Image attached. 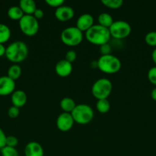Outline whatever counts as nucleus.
Returning a JSON list of instances; mask_svg holds the SVG:
<instances>
[{
  "instance_id": "0eeeda50",
  "label": "nucleus",
  "mask_w": 156,
  "mask_h": 156,
  "mask_svg": "<svg viewBox=\"0 0 156 156\" xmlns=\"http://www.w3.org/2000/svg\"><path fill=\"white\" fill-rule=\"evenodd\" d=\"M21 31L27 36H34L39 30V23L33 15H24L18 21Z\"/></svg>"
},
{
  "instance_id": "9b49d317",
  "label": "nucleus",
  "mask_w": 156,
  "mask_h": 156,
  "mask_svg": "<svg viewBox=\"0 0 156 156\" xmlns=\"http://www.w3.org/2000/svg\"><path fill=\"white\" fill-rule=\"evenodd\" d=\"M74 14L75 12L73 8L66 5H63L58 7L54 12L55 17L60 21H70L73 18Z\"/></svg>"
},
{
  "instance_id": "20e7f679",
  "label": "nucleus",
  "mask_w": 156,
  "mask_h": 156,
  "mask_svg": "<svg viewBox=\"0 0 156 156\" xmlns=\"http://www.w3.org/2000/svg\"><path fill=\"white\" fill-rule=\"evenodd\" d=\"M71 115L75 123L85 125L92 121L94 117V112L90 105L80 104L76 105L73 111L71 112Z\"/></svg>"
},
{
  "instance_id": "c9c22d12",
  "label": "nucleus",
  "mask_w": 156,
  "mask_h": 156,
  "mask_svg": "<svg viewBox=\"0 0 156 156\" xmlns=\"http://www.w3.org/2000/svg\"><path fill=\"white\" fill-rule=\"evenodd\" d=\"M151 59H152L154 63L156 65V48L154 49L151 53Z\"/></svg>"
},
{
  "instance_id": "1a4fd4ad",
  "label": "nucleus",
  "mask_w": 156,
  "mask_h": 156,
  "mask_svg": "<svg viewBox=\"0 0 156 156\" xmlns=\"http://www.w3.org/2000/svg\"><path fill=\"white\" fill-rule=\"evenodd\" d=\"M74 120L70 113L63 112L57 118L56 125L59 130L62 132H67L73 127L74 124Z\"/></svg>"
},
{
  "instance_id": "b1692460",
  "label": "nucleus",
  "mask_w": 156,
  "mask_h": 156,
  "mask_svg": "<svg viewBox=\"0 0 156 156\" xmlns=\"http://www.w3.org/2000/svg\"><path fill=\"white\" fill-rule=\"evenodd\" d=\"M0 151L2 156H19L18 150L14 147L6 146Z\"/></svg>"
},
{
  "instance_id": "4468645a",
  "label": "nucleus",
  "mask_w": 156,
  "mask_h": 156,
  "mask_svg": "<svg viewBox=\"0 0 156 156\" xmlns=\"http://www.w3.org/2000/svg\"><path fill=\"white\" fill-rule=\"evenodd\" d=\"M44 149L38 142H29L24 147L25 156H44Z\"/></svg>"
},
{
  "instance_id": "f03ea898",
  "label": "nucleus",
  "mask_w": 156,
  "mask_h": 156,
  "mask_svg": "<svg viewBox=\"0 0 156 156\" xmlns=\"http://www.w3.org/2000/svg\"><path fill=\"white\" fill-rule=\"evenodd\" d=\"M85 37L90 44L100 47L105 44H108L111 35L108 28L99 24H94L85 32Z\"/></svg>"
},
{
  "instance_id": "2f4dec72",
  "label": "nucleus",
  "mask_w": 156,
  "mask_h": 156,
  "mask_svg": "<svg viewBox=\"0 0 156 156\" xmlns=\"http://www.w3.org/2000/svg\"><path fill=\"white\" fill-rule=\"evenodd\" d=\"M6 137L7 136H6L5 132L2 129V128H0V150L6 146Z\"/></svg>"
},
{
  "instance_id": "423d86ee",
  "label": "nucleus",
  "mask_w": 156,
  "mask_h": 156,
  "mask_svg": "<svg viewBox=\"0 0 156 156\" xmlns=\"http://www.w3.org/2000/svg\"><path fill=\"white\" fill-rule=\"evenodd\" d=\"M113 90V84L106 78L97 79L92 85L91 91L97 100L107 99Z\"/></svg>"
},
{
  "instance_id": "9d476101",
  "label": "nucleus",
  "mask_w": 156,
  "mask_h": 156,
  "mask_svg": "<svg viewBox=\"0 0 156 156\" xmlns=\"http://www.w3.org/2000/svg\"><path fill=\"white\" fill-rule=\"evenodd\" d=\"M15 91V81L8 76L0 77V95L6 96L12 94Z\"/></svg>"
},
{
  "instance_id": "7ed1b4c3",
  "label": "nucleus",
  "mask_w": 156,
  "mask_h": 156,
  "mask_svg": "<svg viewBox=\"0 0 156 156\" xmlns=\"http://www.w3.org/2000/svg\"><path fill=\"white\" fill-rule=\"evenodd\" d=\"M122 67L120 59L114 55H102L97 60V68L102 73L107 74H115Z\"/></svg>"
},
{
  "instance_id": "473e14b6",
  "label": "nucleus",
  "mask_w": 156,
  "mask_h": 156,
  "mask_svg": "<svg viewBox=\"0 0 156 156\" xmlns=\"http://www.w3.org/2000/svg\"><path fill=\"white\" fill-rule=\"evenodd\" d=\"M32 15H33L37 20L41 19V18H43V17H44V11H43L42 9H38V8H37V9L35 11V12H34V14Z\"/></svg>"
},
{
  "instance_id": "6ab92c4d",
  "label": "nucleus",
  "mask_w": 156,
  "mask_h": 156,
  "mask_svg": "<svg viewBox=\"0 0 156 156\" xmlns=\"http://www.w3.org/2000/svg\"><path fill=\"white\" fill-rule=\"evenodd\" d=\"M98 23L99 25L102 26V27H106V28H110V26L113 24V23L114 22L113 21V17L111 16V15H110L109 13H106V12H102V13L99 14V16H98Z\"/></svg>"
},
{
  "instance_id": "a878e982",
  "label": "nucleus",
  "mask_w": 156,
  "mask_h": 156,
  "mask_svg": "<svg viewBox=\"0 0 156 156\" xmlns=\"http://www.w3.org/2000/svg\"><path fill=\"white\" fill-rule=\"evenodd\" d=\"M148 79L152 85H156V66L151 67L148 70Z\"/></svg>"
},
{
  "instance_id": "c756f323",
  "label": "nucleus",
  "mask_w": 156,
  "mask_h": 156,
  "mask_svg": "<svg viewBox=\"0 0 156 156\" xmlns=\"http://www.w3.org/2000/svg\"><path fill=\"white\" fill-rule=\"evenodd\" d=\"M45 2L50 7L56 8V9L64 5V0H45Z\"/></svg>"
},
{
  "instance_id": "4be33fe9",
  "label": "nucleus",
  "mask_w": 156,
  "mask_h": 156,
  "mask_svg": "<svg viewBox=\"0 0 156 156\" xmlns=\"http://www.w3.org/2000/svg\"><path fill=\"white\" fill-rule=\"evenodd\" d=\"M96 108L101 114H106L110 109V103L108 99H100L97 100Z\"/></svg>"
},
{
  "instance_id": "ddd939ff",
  "label": "nucleus",
  "mask_w": 156,
  "mask_h": 156,
  "mask_svg": "<svg viewBox=\"0 0 156 156\" xmlns=\"http://www.w3.org/2000/svg\"><path fill=\"white\" fill-rule=\"evenodd\" d=\"M73 71V66L70 62L64 59L58 61L55 66V72L61 77H67Z\"/></svg>"
},
{
  "instance_id": "f3484780",
  "label": "nucleus",
  "mask_w": 156,
  "mask_h": 156,
  "mask_svg": "<svg viewBox=\"0 0 156 156\" xmlns=\"http://www.w3.org/2000/svg\"><path fill=\"white\" fill-rule=\"evenodd\" d=\"M76 105L74 101L71 98L69 97L64 98L61 99V102H60V106H61L63 111L65 113H70V114H71Z\"/></svg>"
},
{
  "instance_id": "72a5a7b5",
  "label": "nucleus",
  "mask_w": 156,
  "mask_h": 156,
  "mask_svg": "<svg viewBox=\"0 0 156 156\" xmlns=\"http://www.w3.org/2000/svg\"><path fill=\"white\" fill-rule=\"evenodd\" d=\"M6 47H5L4 44H0V57L6 54Z\"/></svg>"
},
{
  "instance_id": "f8f14e48",
  "label": "nucleus",
  "mask_w": 156,
  "mask_h": 156,
  "mask_svg": "<svg viewBox=\"0 0 156 156\" xmlns=\"http://www.w3.org/2000/svg\"><path fill=\"white\" fill-rule=\"evenodd\" d=\"M93 25H94V18L93 15L89 13L83 14L76 20V27L82 32H86Z\"/></svg>"
},
{
  "instance_id": "393cba45",
  "label": "nucleus",
  "mask_w": 156,
  "mask_h": 156,
  "mask_svg": "<svg viewBox=\"0 0 156 156\" xmlns=\"http://www.w3.org/2000/svg\"><path fill=\"white\" fill-rule=\"evenodd\" d=\"M145 41L151 47H156V31L152 30L147 33L145 37Z\"/></svg>"
},
{
  "instance_id": "5701e85b",
  "label": "nucleus",
  "mask_w": 156,
  "mask_h": 156,
  "mask_svg": "<svg viewBox=\"0 0 156 156\" xmlns=\"http://www.w3.org/2000/svg\"><path fill=\"white\" fill-rule=\"evenodd\" d=\"M101 2L106 7L112 9H119L123 5V1L122 0H102Z\"/></svg>"
},
{
  "instance_id": "f704fd0d",
  "label": "nucleus",
  "mask_w": 156,
  "mask_h": 156,
  "mask_svg": "<svg viewBox=\"0 0 156 156\" xmlns=\"http://www.w3.org/2000/svg\"><path fill=\"white\" fill-rule=\"evenodd\" d=\"M151 98H152V100H154V101H156V87L154 88H153L152 91H151Z\"/></svg>"
},
{
  "instance_id": "c85d7f7f",
  "label": "nucleus",
  "mask_w": 156,
  "mask_h": 156,
  "mask_svg": "<svg viewBox=\"0 0 156 156\" xmlns=\"http://www.w3.org/2000/svg\"><path fill=\"white\" fill-rule=\"evenodd\" d=\"M76 56H77V55H76V52L73 50H70L66 53L65 59L68 61V62H70V63H72V62H73L76 60Z\"/></svg>"
},
{
  "instance_id": "39448f33",
  "label": "nucleus",
  "mask_w": 156,
  "mask_h": 156,
  "mask_svg": "<svg viewBox=\"0 0 156 156\" xmlns=\"http://www.w3.org/2000/svg\"><path fill=\"white\" fill-rule=\"evenodd\" d=\"M61 41L69 47H75L82 42L84 39V32L75 27L64 28L61 34Z\"/></svg>"
},
{
  "instance_id": "f257e3e1",
  "label": "nucleus",
  "mask_w": 156,
  "mask_h": 156,
  "mask_svg": "<svg viewBox=\"0 0 156 156\" xmlns=\"http://www.w3.org/2000/svg\"><path fill=\"white\" fill-rule=\"evenodd\" d=\"M28 54V48L27 44L21 41L11 43L6 50V56L9 61L14 64L23 62Z\"/></svg>"
},
{
  "instance_id": "2eb2a0df",
  "label": "nucleus",
  "mask_w": 156,
  "mask_h": 156,
  "mask_svg": "<svg viewBox=\"0 0 156 156\" xmlns=\"http://www.w3.org/2000/svg\"><path fill=\"white\" fill-rule=\"evenodd\" d=\"M11 101L13 106L21 108L27 102V94L22 90H15L11 95Z\"/></svg>"
},
{
  "instance_id": "aec40b11",
  "label": "nucleus",
  "mask_w": 156,
  "mask_h": 156,
  "mask_svg": "<svg viewBox=\"0 0 156 156\" xmlns=\"http://www.w3.org/2000/svg\"><path fill=\"white\" fill-rule=\"evenodd\" d=\"M12 33L11 30L6 24L0 23V44H4L7 42L9 39Z\"/></svg>"
},
{
  "instance_id": "412c9836",
  "label": "nucleus",
  "mask_w": 156,
  "mask_h": 156,
  "mask_svg": "<svg viewBox=\"0 0 156 156\" xmlns=\"http://www.w3.org/2000/svg\"><path fill=\"white\" fill-rule=\"evenodd\" d=\"M21 75V68L18 64H13L10 66L8 69L7 76L14 81L17 80Z\"/></svg>"
},
{
  "instance_id": "a211bd4d",
  "label": "nucleus",
  "mask_w": 156,
  "mask_h": 156,
  "mask_svg": "<svg viewBox=\"0 0 156 156\" xmlns=\"http://www.w3.org/2000/svg\"><path fill=\"white\" fill-rule=\"evenodd\" d=\"M8 16L10 19L14 20V21H18L22 18L24 15V12L21 10V8L19 5H13L11 6L9 9H8Z\"/></svg>"
},
{
  "instance_id": "7c9ffc66",
  "label": "nucleus",
  "mask_w": 156,
  "mask_h": 156,
  "mask_svg": "<svg viewBox=\"0 0 156 156\" xmlns=\"http://www.w3.org/2000/svg\"><path fill=\"white\" fill-rule=\"evenodd\" d=\"M111 46L108 44H105L103 45H101L99 47V52L101 53V56L102 55H109L111 54Z\"/></svg>"
},
{
  "instance_id": "cd10ccee",
  "label": "nucleus",
  "mask_w": 156,
  "mask_h": 156,
  "mask_svg": "<svg viewBox=\"0 0 156 156\" xmlns=\"http://www.w3.org/2000/svg\"><path fill=\"white\" fill-rule=\"evenodd\" d=\"M20 114L19 108H17L15 106H11L10 108L8 110V115H9V117L11 118H16V117H18Z\"/></svg>"
},
{
  "instance_id": "bb28decb",
  "label": "nucleus",
  "mask_w": 156,
  "mask_h": 156,
  "mask_svg": "<svg viewBox=\"0 0 156 156\" xmlns=\"http://www.w3.org/2000/svg\"><path fill=\"white\" fill-rule=\"evenodd\" d=\"M18 144V140L17 137L15 136H9L6 137V146L15 148V146H17V145Z\"/></svg>"
},
{
  "instance_id": "dca6fc26",
  "label": "nucleus",
  "mask_w": 156,
  "mask_h": 156,
  "mask_svg": "<svg viewBox=\"0 0 156 156\" xmlns=\"http://www.w3.org/2000/svg\"><path fill=\"white\" fill-rule=\"evenodd\" d=\"M19 7L23 11L24 15H33L37 9L36 3L34 0H21L19 2Z\"/></svg>"
},
{
  "instance_id": "6e6552de",
  "label": "nucleus",
  "mask_w": 156,
  "mask_h": 156,
  "mask_svg": "<svg viewBox=\"0 0 156 156\" xmlns=\"http://www.w3.org/2000/svg\"><path fill=\"white\" fill-rule=\"evenodd\" d=\"M111 37L117 40H122L126 38L130 34L132 30L131 25L127 21H115L109 28Z\"/></svg>"
}]
</instances>
